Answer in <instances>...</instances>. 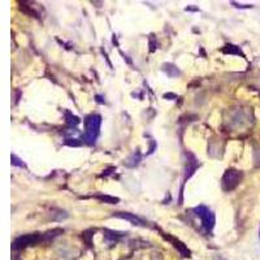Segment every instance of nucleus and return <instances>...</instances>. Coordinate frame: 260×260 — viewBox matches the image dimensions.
<instances>
[{"mask_svg": "<svg viewBox=\"0 0 260 260\" xmlns=\"http://www.w3.org/2000/svg\"><path fill=\"white\" fill-rule=\"evenodd\" d=\"M100 125H102V117L99 114H90L85 120L86 132L82 135V141L87 144H94L99 137Z\"/></svg>", "mask_w": 260, "mask_h": 260, "instance_id": "f257e3e1", "label": "nucleus"}, {"mask_svg": "<svg viewBox=\"0 0 260 260\" xmlns=\"http://www.w3.org/2000/svg\"><path fill=\"white\" fill-rule=\"evenodd\" d=\"M242 179V173L235 169H228L222 177V189L225 191H232L238 186Z\"/></svg>", "mask_w": 260, "mask_h": 260, "instance_id": "f03ea898", "label": "nucleus"}, {"mask_svg": "<svg viewBox=\"0 0 260 260\" xmlns=\"http://www.w3.org/2000/svg\"><path fill=\"white\" fill-rule=\"evenodd\" d=\"M194 212L198 217H200L202 225L206 229V232H211L212 228L215 226V215L206 206H199L197 208H194Z\"/></svg>", "mask_w": 260, "mask_h": 260, "instance_id": "7ed1b4c3", "label": "nucleus"}, {"mask_svg": "<svg viewBox=\"0 0 260 260\" xmlns=\"http://www.w3.org/2000/svg\"><path fill=\"white\" fill-rule=\"evenodd\" d=\"M43 239V234H38V233H33V234H25V235H21V237H17L16 239L13 241V244H12V248L13 250H20V248H24V247H27L30 244H35Z\"/></svg>", "mask_w": 260, "mask_h": 260, "instance_id": "20e7f679", "label": "nucleus"}, {"mask_svg": "<svg viewBox=\"0 0 260 260\" xmlns=\"http://www.w3.org/2000/svg\"><path fill=\"white\" fill-rule=\"evenodd\" d=\"M186 156H187V161H186V168H185V179L190 178L198 168V160L195 159V156L190 152H187Z\"/></svg>", "mask_w": 260, "mask_h": 260, "instance_id": "39448f33", "label": "nucleus"}, {"mask_svg": "<svg viewBox=\"0 0 260 260\" xmlns=\"http://www.w3.org/2000/svg\"><path fill=\"white\" fill-rule=\"evenodd\" d=\"M113 216H116V217H120V219H124V220H128V221H130L132 224H134V225H138V226H144V225H146V221L142 220L141 217H138V216L133 215V213H128V212H116V213H113Z\"/></svg>", "mask_w": 260, "mask_h": 260, "instance_id": "423d86ee", "label": "nucleus"}, {"mask_svg": "<svg viewBox=\"0 0 260 260\" xmlns=\"http://www.w3.org/2000/svg\"><path fill=\"white\" fill-rule=\"evenodd\" d=\"M141 159H142V154L137 150L135 152H133L125 160V165H126V167H129V168H134V167H137V165L141 163Z\"/></svg>", "mask_w": 260, "mask_h": 260, "instance_id": "0eeeda50", "label": "nucleus"}, {"mask_svg": "<svg viewBox=\"0 0 260 260\" xmlns=\"http://www.w3.org/2000/svg\"><path fill=\"white\" fill-rule=\"evenodd\" d=\"M122 235H124L122 233L113 232V230H105V232H104V239H105L107 243L113 244V243H116Z\"/></svg>", "mask_w": 260, "mask_h": 260, "instance_id": "6e6552de", "label": "nucleus"}, {"mask_svg": "<svg viewBox=\"0 0 260 260\" xmlns=\"http://www.w3.org/2000/svg\"><path fill=\"white\" fill-rule=\"evenodd\" d=\"M163 70L167 73L170 78H174V77H178L179 74H181V72H179V69L176 67V65H173V64H164L163 65Z\"/></svg>", "mask_w": 260, "mask_h": 260, "instance_id": "1a4fd4ad", "label": "nucleus"}, {"mask_svg": "<svg viewBox=\"0 0 260 260\" xmlns=\"http://www.w3.org/2000/svg\"><path fill=\"white\" fill-rule=\"evenodd\" d=\"M169 241H172L173 242V244H174V247L179 251V254H181L182 256H185V258H187V256H190V251L187 250V247L185 246L183 243H181L179 241H176V239H173V238H170V237H167Z\"/></svg>", "mask_w": 260, "mask_h": 260, "instance_id": "9d476101", "label": "nucleus"}, {"mask_svg": "<svg viewBox=\"0 0 260 260\" xmlns=\"http://www.w3.org/2000/svg\"><path fill=\"white\" fill-rule=\"evenodd\" d=\"M222 52L224 53H234V55H241V56H243V53H242V51L239 49V47H237L234 44H226L225 47L222 48Z\"/></svg>", "mask_w": 260, "mask_h": 260, "instance_id": "9b49d317", "label": "nucleus"}, {"mask_svg": "<svg viewBox=\"0 0 260 260\" xmlns=\"http://www.w3.org/2000/svg\"><path fill=\"white\" fill-rule=\"evenodd\" d=\"M95 198H96V199H99L100 202H104V203H108V204H116L117 202H118V198L109 197V195H96Z\"/></svg>", "mask_w": 260, "mask_h": 260, "instance_id": "f8f14e48", "label": "nucleus"}, {"mask_svg": "<svg viewBox=\"0 0 260 260\" xmlns=\"http://www.w3.org/2000/svg\"><path fill=\"white\" fill-rule=\"evenodd\" d=\"M11 160H12V165H14V167H22V168H25V163L21 160L20 157H17L14 154L11 155Z\"/></svg>", "mask_w": 260, "mask_h": 260, "instance_id": "ddd939ff", "label": "nucleus"}, {"mask_svg": "<svg viewBox=\"0 0 260 260\" xmlns=\"http://www.w3.org/2000/svg\"><path fill=\"white\" fill-rule=\"evenodd\" d=\"M67 124H68L69 126H76V125H78V124H79V120H78V117H76V116H73V114L68 113V117H67Z\"/></svg>", "mask_w": 260, "mask_h": 260, "instance_id": "4468645a", "label": "nucleus"}, {"mask_svg": "<svg viewBox=\"0 0 260 260\" xmlns=\"http://www.w3.org/2000/svg\"><path fill=\"white\" fill-rule=\"evenodd\" d=\"M65 143L68 146H81V142H78L77 138H67L65 139Z\"/></svg>", "mask_w": 260, "mask_h": 260, "instance_id": "2eb2a0df", "label": "nucleus"}, {"mask_svg": "<svg viewBox=\"0 0 260 260\" xmlns=\"http://www.w3.org/2000/svg\"><path fill=\"white\" fill-rule=\"evenodd\" d=\"M155 147H156V142H155V141H152V142H151V147H150L148 154H152V152H154V150H155Z\"/></svg>", "mask_w": 260, "mask_h": 260, "instance_id": "dca6fc26", "label": "nucleus"}, {"mask_svg": "<svg viewBox=\"0 0 260 260\" xmlns=\"http://www.w3.org/2000/svg\"><path fill=\"white\" fill-rule=\"evenodd\" d=\"M233 4L237 7V8H251L252 7V5H241V4H237V3H233Z\"/></svg>", "mask_w": 260, "mask_h": 260, "instance_id": "f3484780", "label": "nucleus"}, {"mask_svg": "<svg viewBox=\"0 0 260 260\" xmlns=\"http://www.w3.org/2000/svg\"><path fill=\"white\" fill-rule=\"evenodd\" d=\"M96 100H98V102H99V103H104V102H103V100H102V98H100L99 95L96 96Z\"/></svg>", "mask_w": 260, "mask_h": 260, "instance_id": "a211bd4d", "label": "nucleus"}]
</instances>
